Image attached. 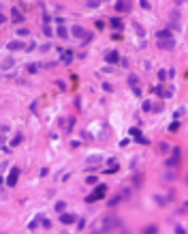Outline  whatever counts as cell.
<instances>
[{
	"label": "cell",
	"instance_id": "obj_19",
	"mask_svg": "<svg viewBox=\"0 0 188 234\" xmlns=\"http://www.w3.org/2000/svg\"><path fill=\"white\" fill-rule=\"evenodd\" d=\"M56 35H58L60 39H66V37H70V35H69V30H66L64 26H58V30H56Z\"/></svg>",
	"mask_w": 188,
	"mask_h": 234
},
{
	"label": "cell",
	"instance_id": "obj_44",
	"mask_svg": "<svg viewBox=\"0 0 188 234\" xmlns=\"http://www.w3.org/2000/svg\"><path fill=\"white\" fill-rule=\"evenodd\" d=\"M156 230H158L156 226H148V228H145V232H156Z\"/></svg>",
	"mask_w": 188,
	"mask_h": 234
},
{
	"label": "cell",
	"instance_id": "obj_28",
	"mask_svg": "<svg viewBox=\"0 0 188 234\" xmlns=\"http://www.w3.org/2000/svg\"><path fill=\"white\" fill-rule=\"evenodd\" d=\"M177 129H180V120H175V123L169 125V131H177Z\"/></svg>",
	"mask_w": 188,
	"mask_h": 234
},
{
	"label": "cell",
	"instance_id": "obj_36",
	"mask_svg": "<svg viewBox=\"0 0 188 234\" xmlns=\"http://www.w3.org/2000/svg\"><path fill=\"white\" fill-rule=\"evenodd\" d=\"M158 77H160V82H164V80H167V71L160 69V71H158Z\"/></svg>",
	"mask_w": 188,
	"mask_h": 234
},
{
	"label": "cell",
	"instance_id": "obj_25",
	"mask_svg": "<svg viewBox=\"0 0 188 234\" xmlns=\"http://www.w3.org/2000/svg\"><path fill=\"white\" fill-rule=\"evenodd\" d=\"M26 69H28V73H36V71H39V64H34V62H32V64H28Z\"/></svg>",
	"mask_w": 188,
	"mask_h": 234
},
{
	"label": "cell",
	"instance_id": "obj_37",
	"mask_svg": "<svg viewBox=\"0 0 188 234\" xmlns=\"http://www.w3.org/2000/svg\"><path fill=\"white\" fill-rule=\"evenodd\" d=\"M83 228H86V221L79 219V221H77V230H83Z\"/></svg>",
	"mask_w": 188,
	"mask_h": 234
},
{
	"label": "cell",
	"instance_id": "obj_21",
	"mask_svg": "<svg viewBox=\"0 0 188 234\" xmlns=\"http://www.w3.org/2000/svg\"><path fill=\"white\" fill-rule=\"evenodd\" d=\"M137 82H139V77H137L135 73H130L128 75V84H130V86H137Z\"/></svg>",
	"mask_w": 188,
	"mask_h": 234
},
{
	"label": "cell",
	"instance_id": "obj_32",
	"mask_svg": "<svg viewBox=\"0 0 188 234\" xmlns=\"http://www.w3.org/2000/svg\"><path fill=\"white\" fill-rule=\"evenodd\" d=\"M43 35H45V37H51V28H49V26H43Z\"/></svg>",
	"mask_w": 188,
	"mask_h": 234
},
{
	"label": "cell",
	"instance_id": "obj_33",
	"mask_svg": "<svg viewBox=\"0 0 188 234\" xmlns=\"http://www.w3.org/2000/svg\"><path fill=\"white\" fill-rule=\"evenodd\" d=\"M88 163H101V157H98V155H94V157L88 159Z\"/></svg>",
	"mask_w": 188,
	"mask_h": 234
},
{
	"label": "cell",
	"instance_id": "obj_10",
	"mask_svg": "<svg viewBox=\"0 0 188 234\" xmlns=\"http://www.w3.org/2000/svg\"><path fill=\"white\" fill-rule=\"evenodd\" d=\"M7 49H9V52H17V49H26V43H24V41H9V43H7Z\"/></svg>",
	"mask_w": 188,
	"mask_h": 234
},
{
	"label": "cell",
	"instance_id": "obj_20",
	"mask_svg": "<svg viewBox=\"0 0 188 234\" xmlns=\"http://www.w3.org/2000/svg\"><path fill=\"white\" fill-rule=\"evenodd\" d=\"M54 210H56V213H64V210H66V202H62V200H60V202H56V206H54Z\"/></svg>",
	"mask_w": 188,
	"mask_h": 234
},
{
	"label": "cell",
	"instance_id": "obj_7",
	"mask_svg": "<svg viewBox=\"0 0 188 234\" xmlns=\"http://www.w3.org/2000/svg\"><path fill=\"white\" fill-rule=\"evenodd\" d=\"M105 60H107V64H113V62L120 60V54H118V49H109V52H105Z\"/></svg>",
	"mask_w": 188,
	"mask_h": 234
},
{
	"label": "cell",
	"instance_id": "obj_45",
	"mask_svg": "<svg viewBox=\"0 0 188 234\" xmlns=\"http://www.w3.org/2000/svg\"><path fill=\"white\" fill-rule=\"evenodd\" d=\"M4 69H9V67H13V60H4V64H2Z\"/></svg>",
	"mask_w": 188,
	"mask_h": 234
},
{
	"label": "cell",
	"instance_id": "obj_42",
	"mask_svg": "<svg viewBox=\"0 0 188 234\" xmlns=\"http://www.w3.org/2000/svg\"><path fill=\"white\" fill-rule=\"evenodd\" d=\"M175 232H177V234H184L186 230H184V226H175Z\"/></svg>",
	"mask_w": 188,
	"mask_h": 234
},
{
	"label": "cell",
	"instance_id": "obj_38",
	"mask_svg": "<svg viewBox=\"0 0 188 234\" xmlns=\"http://www.w3.org/2000/svg\"><path fill=\"white\" fill-rule=\"evenodd\" d=\"M101 0H88V7H98Z\"/></svg>",
	"mask_w": 188,
	"mask_h": 234
},
{
	"label": "cell",
	"instance_id": "obj_34",
	"mask_svg": "<svg viewBox=\"0 0 188 234\" xmlns=\"http://www.w3.org/2000/svg\"><path fill=\"white\" fill-rule=\"evenodd\" d=\"M36 226H39V217H36V219H32V221H30V226H28V228H30V230H36Z\"/></svg>",
	"mask_w": 188,
	"mask_h": 234
},
{
	"label": "cell",
	"instance_id": "obj_26",
	"mask_svg": "<svg viewBox=\"0 0 188 234\" xmlns=\"http://www.w3.org/2000/svg\"><path fill=\"white\" fill-rule=\"evenodd\" d=\"M175 176H177V174H175V170H169V172L164 174V178H167V181H173Z\"/></svg>",
	"mask_w": 188,
	"mask_h": 234
},
{
	"label": "cell",
	"instance_id": "obj_15",
	"mask_svg": "<svg viewBox=\"0 0 188 234\" xmlns=\"http://www.w3.org/2000/svg\"><path fill=\"white\" fill-rule=\"evenodd\" d=\"M73 125H75V118H73V116H69V118H64V120H62V127H64L66 131L73 129Z\"/></svg>",
	"mask_w": 188,
	"mask_h": 234
},
{
	"label": "cell",
	"instance_id": "obj_4",
	"mask_svg": "<svg viewBox=\"0 0 188 234\" xmlns=\"http://www.w3.org/2000/svg\"><path fill=\"white\" fill-rule=\"evenodd\" d=\"M17 178H19V168H11V172L7 176V187H15L17 185Z\"/></svg>",
	"mask_w": 188,
	"mask_h": 234
},
{
	"label": "cell",
	"instance_id": "obj_5",
	"mask_svg": "<svg viewBox=\"0 0 188 234\" xmlns=\"http://www.w3.org/2000/svg\"><path fill=\"white\" fill-rule=\"evenodd\" d=\"M70 60H73V49H60V62L70 64Z\"/></svg>",
	"mask_w": 188,
	"mask_h": 234
},
{
	"label": "cell",
	"instance_id": "obj_29",
	"mask_svg": "<svg viewBox=\"0 0 188 234\" xmlns=\"http://www.w3.org/2000/svg\"><path fill=\"white\" fill-rule=\"evenodd\" d=\"M139 4H141V9H150V7H152L150 0H139Z\"/></svg>",
	"mask_w": 188,
	"mask_h": 234
},
{
	"label": "cell",
	"instance_id": "obj_41",
	"mask_svg": "<svg viewBox=\"0 0 188 234\" xmlns=\"http://www.w3.org/2000/svg\"><path fill=\"white\" fill-rule=\"evenodd\" d=\"M182 116H184V108H180V110L175 112V118H182Z\"/></svg>",
	"mask_w": 188,
	"mask_h": 234
},
{
	"label": "cell",
	"instance_id": "obj_47",
	"mask_svg": "<svg viewBox=\"0 0 188 234\" xmlns=\"http://www.w3.org/2000/svg\"><path fill=\"white\" fill-rule=\"evenodd\" d=\"M184 2H186V0H175V4H184Z\"/></svg>",
	"mask_w": 188,
	"mask_h": 234
},
{
	"label": "cell",
	"instance_id": "obj_6",
	"mask_svg": "<svg viewBox=\"0 0 188 234\" xmlns=\"http://www.w3.org/2000/svg\"><path fill=\"white\" fill-rule=\"evenodd\" d=\"M24 20H26V17H24V13L19 11L17 7H13V9H11V22H15V24H22Z\"/></svg>",
	"mask_w": 188,
	"mask_h": 234
},
{
	"label": "cell",
	"instance_id": "obj_16",
	"mask_svg": "<svg viewBox=\"0 0 188 234\" xmlns=\"http://www.w3.org/2000/svg\"><path fill=\"white\" fill-rule=\"evenodd\" d=\"M133 28H135V32H137L139 37H145V28H143L139 22H133Z\"/></svg>",
	"mask_w": 188,
	"mask_h": 234
},
{
	"label": "cell",
	"instance_id": "obj_22",
	"mask_svg": "<svg viewBox=\"0 0 188 234\" xmlns=\"http://www.w3.org/2000/svg\"><path fill=\"white\" fill-rule=\"evenodd\" d=\"M158 150H160V153H169V150H171V148H169V144H164V142H160V144H158Z\"/></svg>",
	"mask_w": 188,
	"mask_h": 234
},
{
	"label": "cell",
	"instance_id": "obj_31",
	"mask_svg": "<svg viewBox=\"0 0 188 234\" xmlns=\"http://www.w3.org/2000/svg\"><path fill=\"white\" fill-rule=\"evenodd\" d=\"M120 200H122V198H120V196L111 198V200H109V206H116V204H118V202H120Z\"/></svg>",
	"mask_w": 188,
	"mask_h": 234
},
{
	"label": "cell",
	"instance_id": "obj_23",
	"mask_svg": "<svg viewBox=\"0 0 188 234\" xmlns=\"http://www.w3.org/2000/svg\"><path fill=\"white\" fill-rule=\"evenodd\" d=\"M141 108H143V112H152V101H143V105H141Z\"/></svg>",
	"mask_w": 188,
	"mask_h": 234
},
{
	"label": "cell",
	"instance_id": "obj_24",
	"mask_svg": "<svg viewBox=\"0 0 188 234\" xmlns=\"http://www.w3.org/2000/svg\"><path fill=\"white\" fill-rule=\"evenodd\" d=\"M39 219L43 221V228H45V230H49V228H51V221H49L47 217H39Z\"/></svg>",
	"mask_w": 188,
	"mask_h": 234
},
{
	"label": "cell",
	"instance_id": "obj_8",
	"mask_svg": "<svg viewBox=\"0 0 188 234\" xmlns=\"http://www.w3.org/2000/svg\"><path fill=\"white\" fill-rule=\"evenodd\" d=\"M118 219H113V217H105V219H103V228H101V230H103V232H107V230H111V228H116L118 226Z\"/></svg>",
	"mask_w": 188,
	"mask_h": 234
},
{
	"label": "cell",
	"instance_id": "obj_14",
	"mask_svg": "<svg viewBox=\"0 0 188 234\" xmlns=\"http://www.w3.org/2000/svg\"><path fill=\"white\" fill-rule=\"evenodd\" d=\"M154 90H156L160 97H171V95H173V90H169V88H163V86H156Z\"/></svg>",
	"mask_w": 188,
	"mask_h": 234
},
{
	"label": "cell",
	"instance_id": "obj_39",
	"mask_svg": "<svg viewBox=\"0 0 188 234\" xmlns=\"http://www.w3.org/2000/svg\"><path fill=\"white\" fill-rule=\"evenodd\" d=\"M120 64H122V67H126V69H128V58H120Z\"/></svg>",
	"mask_w": 188,
	"mask_h": 234
},
{
	"label": "cell",
	"instance_id": "obj_3",
	"mask_svg": "<svg viewBox=\"0 0 188 234\" xmlns=\"http://www.w3.org/2000/svg\"><path fill=\"white\" fill-rule=\"evenodd\" d=\"M156 45H158V49H163V52H171V49L175 47V41H173V39H158Z\"/></svg>",
	"mask_w": 188,
	"mask_h": 234
},
{
	"label": "cell",
	"instance_id": "obj_40",
	"mask_svg": "<svg viewBox=\"0 0 188 234\" xmlns=\"http://www.w3.org/2000/svg\"><path fill=\"white\" fill-rule=\"evenodd\" d=\"M130 136H135V137H141V133H139V129H130Z\"/></svg>",
	"mask_w": 188,
	"mask_h": 234
},
{
	"label": "cell",
	"instance_id": "obj_35",
	"mask_svg": "<svg viewBox=\"0 0 188 234\" xmlns=\"http://www.w3.org/2000/svg\"><path fill=\"white\" fill-rule=\"evenodd\" d=\"M86 183H88V185H96V176H88Z\"/></svg>",
	"mask_w": 188,
	"mask_h": 234
},
{
	"label": "cell",
	"instance_id": "obj_2",
	"mask_svg": "<svg viewBox=\"0 0 188 234\" xmlns=\"http://www.w3.org/2000/svg\"><path fill=\"white\" fill-rule=\"evenodd\" d=\"M180 159H182V150H180V146L171 148V157L167 159V165H169V168H173V165L180 163Z\"/></svg>",
	"mask_w": 188,
	"mask_h": 234
},
{
	"label": "cell",
	"instance_id": "obj_11",
	"mask_svg": "<svg viewBox=\"0 0 188 234\" xmlns=\"http://www.w3.org/2000/svg\"><path fill=\"white\" fill-rule=\"evenodd\" d=\"M70 35H73L75 39H83V37H86V30H83V26L75 24L73 28H70Z\"/></svg>",
	"mask_w": 188,
	"mask_h": 234
},
{
	"label": "cell",
	"instance_id": "obj_1",
	"mask_svg": "<svg viewBox=\"0 0 188 234\" xmlns=\"http://www.w3.org/2000/svg\"><path fill=\"white\" fill-rule=\"evenodd\" d=\"M105 189H107L105 185H96V191L86 198V202H88V204H92V202H96V200H101V198L105 196Z\"/></svg>",
	"mask_w": 188,
	"mask_h": 234
},
{
	"label": "cell",
	"instance_id": "obj_46",
	"mask_svg": "<svg viewBox=\"0 0 188 234\" xmlns=\"http://www.w3.org/2000/svg\"><path fill=\"white\" fill-rule=\"evenodd\" d=\"M4 20H7V17H4V15L0 13V24H4Z\"/></svg>",
	"mask_w": 188,
	"mask_h": 234
},
{
	"label": "cell",
	"instance_id": "obj_13",
	"mask_svg": "<svg viewBox=\"0 0 188 234\" xmlns=\"http://www.w3.org/2000/svg\"><path fill=\"white\" fill-rule=\"evenodd\" d=\"M169 200H171V196H154V202H156L158 206H164V204H169Z\"/></svg>",
	"mask_w": 188,
	"mask_h": 234
},
{
	"label": "cell",
	"instance_id": "obj_43",
	"mask_svg": "<svg viewBox=\"0 0 188 234\" xmlns=\"http://www.w3.org/2000/svg\"><path fill=\"white\" fill-rule=\"evenodd\" d=\"M103 90H105V92H111V84H107V82H105V84H103Z\"/></svg>",
	"mask_w": 188,
	"mask_h": 234
},
{
	"label": "cell",
	"instance_id": "obj_9",
	"mask_svg": "<svg viewBox=\"0 0 188 234\" xmlns=\"http://www.w3.org/2000/svg\"><path fill=\"white\" fill-rule=\"evenodd\" d=\"M77 221V217L75 215H70V213H60V223H64V226H70V223Z\"/></svg>",
	"mask_w": 188,
	"mask_h": 234
},
{
	"label": "cell",
	"instance_id": "obj_12",
	"mask_svg": "<svg viewBox=\"0 0 188 234\" xmlns=\"http://www.w3.org/2000/svg\"><path fill=\"white\" fill-rule=\"evenodd\" d=\"M116 11L128 13L130 11V2H128V0H118V2H116Z\"/></svg>",
	"mask_w": 188,
	"mask_h": 234
},
{
	"label": "cell",
	"instance_id": "obj_30",
	"mask_svg": "<svg viewBox=\"0 0 188 234\" xmlns=\"http://www.w3.org/2000/svg\"><path fill=\"white\" fill-rule=\"evenodd\" d=\"M17 35H19V37H28L30 32H28V28H19V30H17Z\"/></svg>",
	"mask_w": 188,
	"mask_h": 234
},
{
	"label": "cell",
	"instance_id": "obj_27",
	"mask_svg": "<svg viewBox=\"0 0 188 234\" xmlns=\"http://www.w3.org/2000/svg\"><path fill=\"white\" fill-rule=\"evenodd\" d=\"M22 133H17V136H15V137H13V142H11V144H13V146H17V144H22Z\"/></svg>",
	"mask_w": 188,
	"mask_h": 234
},
{
	"label": "cell",
	"instance_id": "obj_17",
	"mask_svg": "<svg viewBox=\"0 0 188 234\" xmlns=\"http://www.w3.org/2000/svg\"><path fill=\"white\" fill-rule=\"evenodd\" d=\"M109 24H111V28H116V30H122V20H120V17H111Z\"/></svg>",
	"mask_w": 188,
	"mask_h": 234
},
{
	"label": "cell",
	"instance_id": "obj_18",
	"mask_svg": "<svg viewBox=\"0 0 188 234\" xmlns=\"http://www.w3.org/2000/svg\"><path fill=\"white\" fill-rule=\"evenodd\" d=\"M156 39H173V35H171V30H158Z\"/></svg>",
	"mask_w": 188,
	"mask_h": 234
}]
</instances>
